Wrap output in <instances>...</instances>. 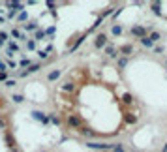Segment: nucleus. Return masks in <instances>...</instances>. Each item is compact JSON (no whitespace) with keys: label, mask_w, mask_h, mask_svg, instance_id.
<instances>
[{"label":"nucleus","mask_w":167,"mask_h":152,"mask_svg":"<svg viewBox=\"0 0 167 152\" xmlns=\"http://www.w3.org/2000/svg\"><path fill=\"white\" fill-rule=\"evenodd\" d=\"M8 51H11V53L19 51V45H17V41H9V43H8Z\"/></svg>","instance_id":"obj_16"},{"label":"nucleus","mask_w":167,"mask_h":152,"mask_svg":"<svg viewBox=\"0 0 167 152\" xmlns=\"http://www.w3.org/2000/svg\"><path fill=\"white\" fill-rule=\"evenodd\" d=\"M83 41H85V36H81V38H79V39H77V41H75V43H73V45H71V49H70V51H71V53H73V51H75V49H77V47H79V45H81V43H83Z\"/></svg>","instance_id":"obj_19"},{"label":"nucleus","mask_w":167,"mask_h":152,"mask_svg":"<svg viewBox=\"0 0 167 152\" xmlns=\"http://www.w3.org/2000/svg\"><path fill=\"white\" fill-rule=\"evenodd\" d=\"M45 34H49V36H51V34H55V26H49V28L45 30Z\"/></svg>","instance_id":"obj_39"},{"label":"nucleus","mask_w":167,"mask_h":152,"mask_svg":"<svg viewBox=\"0 0 167 152\" xmlns=\"http://www.w3.org/2000/svg\"><path fill=\"white\" fill-rule=\"evenodd\" d=\"M26 19H28V13H26V11H21V13L17 15V21H26Z\"/></svg>","instance_id":"obj_25"},{"label":"nucleus","mask_w":167,"mask_h":152,"mask_svg":"<svg viewBox=\"0 0 167 152\" xmlns=\"http://www.w3.org/2000/svg\"><path fill=\"white\" fill-rule=\"evenodd\" d=\"M45 36H47V34H45V30H39V28L36 30V39H43Z\"/></svg>","instance_id":"obj_22"},{"label":"nucleus","mask_w":167,"mask_h":152,"mask_svg":"<svg viewBox=\"0 0 167 152\" xmlns=\"http://www.w3.org/2000/svg\"><path fill=\"white\" fill-rule=\"evenodd\" d=\"M128 64V58L126 56H122V58H118V68H124Z\"/></svg>","instance_id":"obj_29"},{"label":"nucleus","mask_w":167,"mask_h":152,"mask_svg":"<svg viewBox=\"0 0 167 152\" xmlns=\"http://www.w3.org/2000/svg\"><path fill=\"white\" fill-rule=\"evenodd\" d=\"M94 45H96V49H102V47H107V36L102 32V34H98V38H96V41H94Z\"/></svg>","instance_id":"obj_6"},{"label":"nucleus","mask_w":167,"mask_h":152,"mask_svg":"<svg viewBox=\"0 0 167 152\" xmlns=\"http://www.w3.org/2000/svg\"><path fill=\"white\" fill-rule=\"evenodd\" d=\"M86 147H88V149H96V150L105 152V150H111L115 145H107V143H94V141H88V143H86Z\"/></svg>","instance_id":"obj_2"},{"label":"nucleus","mask_w":167,"mask_h":152,"mask_svg":"<svg viewBox=\"0 0 167 152\" xmlns=\"http://www.w3.org/2000/svg\"><path fill=\"white\" fill-rule=\"evenodd\" d=\"M79 132H81L83 135H86V137H94V135H96V132H92V130H88V128H81Z\"/></svg>","instance_id":"obj_15"},{"label":"nucleus","mask_w":167,"mask_h":152,"mask_svg":"<svg viewBox=\"0 0 167 152\" xmlns=\"http://www.w3.org/2000/svg\"><path fill=\"white\" fill-rule=\"evenodd\" d=\"M4 86H8V88H11V86H15V79H8V81L4 83Z\"/></svg>","instance_id":"obj_31"},{"label":"nucleus","mask_w":167,"mask_h":152,"mask_svg":"<svg viewBox=\"0 0 167 152\" xmlns=\"http://www.w3.org/2000/svg\"><path fill=\"white\" fill-rule=\"evenodd\" d=\"M11 100H13V102H15V103H21V102H23V100H24V98H23V96H21V94H13V96H11Z\"/></svg>","instance_id":"obj_28"},{"label":"nucleus","mask_w":167,"mask_h":152,"mask_svg":"<svg viewBox=\"0 0 167 152\" xmlns=\"http://www.w3.org/2000/svg\"><path fill=\"white\" fill-rule=\"evenodd\" d=\"M32 118L38 120V122H43V124H49V117L41 111H32Z\"/></svg>","instance_id":"obj_5"},{"label":"nucleus","mask_w":167,"mask_h":152,"mask_svg":"<svg viewBox=\"0 0 167 152\" xmlns=\"http://www.w3.org/2000/svg\"><path fill=\"white\" fill-rule=\"evenodd\" d=\"M49 120H51L53 124H56V126H60V118H58L56 115H49Z\"/></svg>","instance_id":"obj_24"},{"label":"nucleus","mask_w":167,"mask_h":152,"mask_svg":"<svg viewBox=\"0 0 167 152\" xmlns=\"http://www.w3.org/2000/svg\"><path fill=\"white\" fill-rule=\"evenodd\" d=\"M38 56H39V60H47L49 53H47V51H38Z\"/></svg>","instance_id":"obj_27"},{"label":"nucleus","mask_w":167,"mask_h":152,"mask_svg":"<svg viewBox=\"0 0 167 152\" xmlns=\"http://www.w3.org/2000/svg\"><path fill=\"white\" fill-rule=\"evenodd\" d=\"M4 141H6L8 149H11L13 152H17V141H15V137L11 135V132H4Z\"/></svg>","instance_id":"obj_1"},{"label":"nucleus","mask_w":167,"mask_h":152,"mask_svg":"<svg viewBox=\"0 0 167 152\" xmlns=\"http://www.w3.org/2000/svg\"><path fill=\"white\" fill-rule=\"evenodd\" d=\"M2 23H4V17H2V15H0V24H2Z\"/></svg>","instance_id":"obj_42"},{"label":"nucleus","mask_w":167,"mask_h":152,"mask_svg":"<svg viewBox=\"0 0 167 152\" xmlns=\"http://www.w3.org/2000/svg\"><path fill=\"white\" fill-rule=\"evenodd\" d=\"M149 38H150L152 41H158V39L162 38V34H160V32H150V36H149Z\"/></svg>","instance_id":"obj_23"},{"label":"nucleus","mask_w":167,"mask_h":152,"mask_svg":"<svg viewBox=\"0 0 167 152\" xmlns=\"http://www.w3.org/2000/svg\"><path fill=\"white\" fill-rule=\"evenodd\" d=\"M162 152H167V143L164 145V147H162Z\"/></svg>","instance_id":"obj_41"},{"label":"nucleus","mask_w":167,"mask_h":152,"mask_svg":"<svg viewBox=\"0 0 167 152\" xmlns=\"http://www.w3.org/2000/svg\"><path fill=\"white\" fill-rule=\"evenodd\" d=\"M126 122H130V124H133V122H137V117H132V115H126Z\"/></svg>","instance_id":"obj_32"},{"label":"nucleus","mask_w":167,"mask_h":152,"mask_svg":"<svg viewBox=\"0 0 167 152\" xmlns=\"http://www.w3.org/2000/svg\"><path fill=\"white\" fill-rule=\"evenodd\" d=\"M15 15H17V11H15V9H9V11H8V19H13Z\"/></svg>","instance_id":"obj_35"},{"label":"nucleus","mask_w":167,"mask_h":152,"mask_svg":"<svg viewBox=\"0 0 167 152\" xmlns=\"http://www.w3.org/2000/svg\"><path fill=\"white\" fill-rule=\"evenodd\" d=\"M39 68H41V64H32L28 70H23V71L19 73V77H26V75H30V73H36Z\"/></svg>","instance_id":"obj_7"},{"label":"nucleus","mask_w":167,"mask_h":152,"mask_svg":"<svg viewBox=\"0 0 167 152\" xmlns=\"http://www.w3.org/2000/svg\"><path fill=\"white\" fill-rule=\"evenodd\" d=\"M23 28L24 30H38V23L36 21H28L26 24H23Z\"/></svg>","instance_id":"obj_11"},{"label":"nucleus","mask_w":167,"mask_h":152,"mask_svg":"<svg viewBox=\"0 0 167 152\" xmlns=\"http://www.w3.org/2000/svg\"><path fill=\"white\" fill-rule=\"evenodd\" d=\"M105 53H107L109 56H117V51H115L113 45H107V47H105Z\"/></svg>","instance_id":"obj_20"},{"label":"nucleus","mask_w":167,"mask_h":152,"mask_svg":"<svg viewBox=\"0 0 167 152\" xmlns=\"http://www.w3.org/2000/svg\"><path fill=\"white\" fill-rule=\"evenodd\" d=\"M150 8H152V11H154L156 15H160V13H162V9H160V8H162V4H160V2H152V4H150Z\"/></svg>","instance_id":"obj_12"},{"label":"nucleus","mask_w":167,"mask_h":152,"mask_svg":"<svg viewBox=\"0 0 167 152\" xmlns=\"http://www.w3.org/2000/svg\"><path fill=\"white\" fill-rule=\"evenodd\" d=\"M19 66H21V68H26V70H28V68L32 66V62H30V58H23V60L19 62Z\"/></svg>","instance_id":"obj_17"},{"label":"nucleus","mask_w":167,"mask_h":152,"mask_svg":"<svg viewBox=\"0 0 167 152\" xmlns=\"http://www.w3.org/2000/svg\"><path fill=\"white\" fill-rule=\"evenodd\" d=\"M0 128H2V130H6V120H4L2 117H0Z\"/></svg>","instance_id":"obj_40"},{"label":"nucleus","mask_w":167,"mask_h":152,"mask_svg":"<svg viewBox=\"0 0 167 152\" xmlns=\"http://www.w3.org/2000/svg\"><path fill=\"white\" fill-rule=\"evenodd\" d=\"M6 39H8V34H6V32H0V45H4Z\"/></svg>","instance_id":"obj_33"},{"label":"nucleus","mask_w":167,"mask_h":152,"mask_svg":"<svg viewBox=\"0 0 167 152\" xmlns=\"http://www.w3.org/2000/svg\"><path fill=\"white\" fill-rule=\"evenodd\" d=\"M26 49H28V51H34V49H36V39H28V41H26Z\"/></svg>","instance_id":"obj_21"},{"label":"nucleus","mask_w":167,"mask_h":152,"mask_svg":"<svg viewBox=\"0 0 167 152\" xmlns=\"http://www.w3.org/2000/svg\"><path fill=\"white\" fill-rule=\"evenodd\" d=\"M6 8L15 9V11H24V4H21V2H6Z\"/></svg>","instance_id":"obj_8"},{"label":"nucleus","mask_w":167,"mask_h":152,"mask_svg":"<svg viewBox=\"0 0 167 152\" xmlns=\"http://www.w3.org/2000/svg\"><path fill=\"white\" fill-rule=\"evenodd\" d=\"M11 36H13V38H17V39H26V38H24V36H23L17 28H13V30H11Z\"/></svg>","instance_id":"obj_18"},{"label":"nucleus","mask_w":167,"mask_h":152,"mask_svg":"<svg viewBox=\"0 0 167 152\" xmlns=\"http://www.w3.org/2000/svg\"><path fill=\"white\" fill-rule=\"evenodd\" d=\"M6 70H8V66H6V64L0 60V71H2V73H6Z\"/></svg>","instance_id":"obj_38"},{"label":"nucleus","mask_w":167,"mask_h":152,"mask_svg":"<svg viewBox=\"0 0 167 152\" xmlns=\"http://www.w3.org/2000/svg\"><path fill=\"white\" fill-rule=\"evenodd\" d=\"M111 13H113V8H107V9H105L100 17H102V19H105V17H107V15H111Z\"/></svg>","instance_id":"obj_30"},{"label":"nucleus","mask_w":167,"mask_h":152,"mask_svg":"<svg viewBox=\"0 0 167 152\" xmlns=\"http://www.w3.org/2000/svg\"><path fill=\"white\" fill-rule=\"evenodd\" d=\"M58 77H60V70H55V71H51V73L47 75V79H49V81H56Z\"/></svg>","instance_id":"obj_13"},{"label":"nucleus","mask_w":167,"mask_h":152,"mask_svg":"<svg viewBox=\"0 0 167 152\" xmlns=\"http://www.w3.org/2000/svg\"><path fill=\"white\" fill-rule=\"evenodd\" d=\"M60 90H62V92H73V90H75V85L68 81V83H64V85L60 86Z\"/></svg>","instance_id":"obj_10"},{"label":"nucleus","mask_w":167,"mask_h":152,"mask_svg":"<svg viewBox=\"0 0 167 152\" xmlns=\"http://www.w3.org/2000/svg\"><path fill=\"white\" fill-rule=\"evenodd\" d=\"M105 152H109V150H105Z\"/></svg>","instance_id":"obj_43"},{"label":"nucleus","mask_w":167,"mask_h":152,"mask_svg":"<svg viewBox=\"0 0 167 152\" xmlns=\"http://www.w3.org/2000/svg\"><path fill=\"white\" fill-rule=\"evenodd\" d=\"M113 150H115V152H124V147H122V145H115V147H113Z\"/></svg>","instance_id":"obj_34"},{"label":"nucleus","mask_w":167,"mask_h":152,"mask_svg":"<svg viewBox=\"0 0 167 152\" xmlns=\"http://www.w3.org/2000/svg\"><path fill=\"white\" fill-rule=\"evenodd\" d=\"M8 68H11V70H15V68H17V64H15L13 60H8Z\"/></svg>","instance_id":"obj_37"},{"label":"nucleus","mask_w":167,"mask_h":152,"mask_svg":"<svg viewBox=\"0 0 167 152\" xmlns=\"http://www.w3.org/2000/svg\"><path fill=\"white\" fill-rule=\"evenodd\" d=\"M147 32H149V28H145V26H132V34L141 38V39L147 38Z\"/></svg>","instance_id":"obj_4"},{"label":"nucleus","mask_w":167,"mask_h":152,"mask_svg":"<svg viewBox=\"0 0 167 152\" xmlns=\"http://www.w3.org/2000/svg\"><path fill=\"white\" fill-rule=\"evenodd\" d=\"M132 51H133V47H132V45H122L118 53H120L122 56H128V55H132Z\"/></svg>","instance_id":"obj_9"},{"label":"nucleus","mask_w":167,"mask_h":152,"mask_svg":"<svg viewBox=\"0 0 167 152\" xmlns=\"http://www.w3.org/2000/svg\"><path fill=\"white\" fill-rule=\"evenodd\" d=\"M113 34H115V36H120V34H122V26L115 24V26H113Z\"/></svg>","instance_id":"obj_26"},{"label":"nucleus","mask_w":167,"mask_h":152,"mask_svg":"<svg viewBox=\"0 0 167 152\" xmlns=\"http://www.w3.org/2000/svg\"><path fill=\"white\" fill-rule=\"evenodd\" d=\"M124 103H132V94H124Z\"/></svg>","instance_id":"obj_36"},{"label":"nucleus","mask_w":167,"mask_h":152,"mask_svg":"<svg viewBox=\"0 0 167 152\" xmlns=\"http://www.w3.org/2000/svg\"><path fill=\"white\" fill-rule=\"evenodd\" d=\"M141 43H143L145 47H150V49L154 47V41H152V39H150L149 36H147V38H143V39H141Z\"/></svg>","instance_id":"obj_14"},{"label":"nucleus","mask_w":167,"mask_h":152,"mask_svg":"<svg viewBox=\"0 0 167 152\" xmlns=\"http://www.w3.org/2000/svg\"><path fill=\"white\" fill-rule=\"evenodd\" d=\"M68 126L73 128V130H81L83 124H81V118L77 115H68Z\"/></svg>","instance_id":"obj_3"}]
</instances>
